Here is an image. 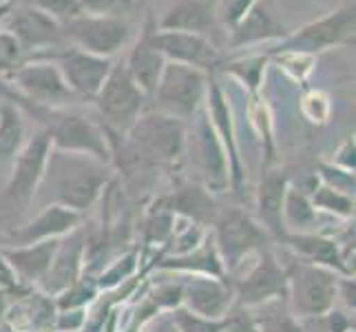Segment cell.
<instances>
[{
	"label": "cell",
	"instance_id": "4fadbf2b",
	"mask_svg": "<svg viewBox=\"0 0 356 332\" xmlns=\"http://www.w3.org/2000/svg\"><path fill=\"white\" fill-rule=\"evenodd\" d=\"M181 306L197 317L226 319L235 306V290L224 277L186 275L181 281Z\"/></svg>",
	"mask_w": 356,
	"mask_h": 332
},
{
	"label": "cell",
	"instance_id": "f546056e",
	"mask_svg": "<svg viewBox=\"0 0 356 332\" xmlns=\"http://www.w3.org/2000/svg\"><path fill=\"white\" fill-rule=\"evenodd\" d=\"M310 202L316 211H323V213L337 215L343 219L354 215V195L341 193L332 187H327V184H321L318 189H314Z\"/></svg>",
	"mask_w": 356,
	"mask_h": 332
},
{
	"label": "cell",
	"instance_id": "3957f363",
	"mask_svg": "<svg viewBox=\"0 0 356 332\" xmlns=\"http://www.w3.org/2000/svg\"><path fill=\"white\" fill-rule=\"evenodd\" d=\"M288 273V310L297 319H314L334 310L339 303V279L334 270L299 262Z\"/></svg>",
	"mask_w": 356,
	"mask_h": 332
},
{
	"label": "cell",
	"instance_id": "9c48e42d",
	"mask_svg": "<svg viewBox=\"0 0 356 332\" xmlns=\"http://www.w3.org/2000/svg\"><path fill=\"white\" fill-rule=\"evenodd\" d=\"M232 290L241 308H261L266 303L286 299L288 273L273 251L261 248L254 253V262L245 268V273L232 284Z\"/></svg>",
	"mask_w": 356,
	"mask_h": 332
},
{
	"label": "cell",
	"instance_id": "1f68e13d",
	"mask_svg": "<svg viewBox=\"0 0 356 332\" xmlns=\"http://www.w3.org/2000/svg\"><path fill=\"white\" fill-rule=\"evenodd\" d=\"M266 315L264 319H257V328H259V332H303L301 330V324L299 319L294 317L290 310L281 308L279 301H273V303H266Z\"/></svg>",
	"mask_w": 356,
	"mask_h": 332
},
{
	"label": "cell",
	"instance_id": "d6986e66",
	"mask_svg": "<svg viewBox=\"0 0 356 332\" xmlns=\"http://www.w3.org/2000/svg\"><path fill=\"white\" fill-rule=\"evenodd\" d=\"M195 142H197V162L204 175V189L211 193H222L230 184V164L224 151V144L219 140V133L213 122L204 116L197 120L195 127Z\"/></svg>",
	"mask_w": 356,
	"mask_h": 332
},
{
	"label": "cell",
	"instance_id": "7402d4cb",
	"mask_svg": "<svg viewBox=\"0 0 356 332\" xmlns=\"http://www.w3.org/2000/svg\"><path fill=\"white\" fill-rule=\"evenodd\" d=\"M58 244L60 239H49L27 246H5V248H0V255L5 257V262L14 270L20 284H38L54 262Z\"/></svg>",
	"mask_w": 356,
	"mask_h": 332
},
{
	"label": "cell",
	"instance_id": "603a6c76",
	"mask_svg": "<svg viewBox=\"0 0 356 332\" xmlns=\"http://www.w3.org/2000/svg\"><path fill=\"white\" fill-rule=\"evenodd\" d=\"M164 208L170 215H179L202 226L208 221H215L217 217L213 193L204 187H197V184H184V187L175 189L164 200Z\"/></svg>",
	"mask_w": 356,
	"mask_h": 332
},
{
	"label": "cell",
	"instance_id": "e0dca14e",
	"mask_svg": "<svg viewBox=\"0 0 356 332\" xmlns=\"http://www.w3.org/2000/svg\"><path fill=\"white\" fill-rule=\"evenodd\" d=\"M146 40L162 54L168 63H181L206 71L217 63V49L200 33L188 31H155L146 33Z\"/></svg>",
	"mask_w": 356,
	"mask_h": 332
},
{
	"label": "cell",
	"instance_id": "d590c367",
	"mask_svg": "<svg viewBox=\"0 0 356 332\" xmlns=\"http://www.w3.org/2000/svg\"><path fill=\"white\" fill-rule=\"evenodd\" d=\"M82 14L127 18L133 11V0H80Z\"/></svg>",
	"mask_w": 356,
	"mask_h": 332
},
{
	"label": "cell",
	"instance_id": "7c38bea8",
	"mask_svg": "<svg viewBox=\"0 0 356 332\" xmlns=\"http://www.w3.org/2000/svg\"><path fill=\"white\" fill-rule=\"evenodd\" d=\"M51 63H56L67 87L78 100H95L97 91L102 89V84L113 67L111 58L93 56L71 45L60 47V52L51 56Z\"/></svg>",
	"mask_w": 356,
	"mask_h": 332
},
{
	"label": "cell",
	"instance_id": "7a4b0ae2",
	"mask_svg": "<svg viewBox=\"0 0 356 332\" xmlns=\"http://www.w3.org/2000/svg\"><path fill=\"white\" fill-rule=\"evenodd\" d=\"M24 106L31 111L35 120L42 122V129L49 133L54 149L91 155L100 162L111 164V146H108L106 131L100 125H95L91 118L71 109H47L33 102Z\"/></svg>",
	"mask_w": 356,
	"mask_h": 332
},
{
	"label": "cell",
	"instance_id": "60d3db41",
	"mask_svg": "<svg viewBox=\"0 0 356 332\" xmlns=\"http://www.w3.org/2000/svg\"><path fill=\"white\" fill-rule=\"evenodd\" d=\"M142 332H177L173 319H170V315H162V317H153L149 326H144Z\"/></svg>",
	"mask_w": 356,
	"mask_h": 332
},
{
	"label": "cell",
	"instance_id": "277c9868",
	"mask_svg": "<svg viewBox=\"0 0 356 332\" xmlns=\"http://www.w3.org/2000/svg\"><path fill=\"white\" fill-rule=\"evenodd\" d=\"M127 142L142 159L153 166H168L179 159L184 142H186V125L184 120L149 111L129 129Z\"/></svg>",
	"mask_w": 356,
	"mask_h": 332
},
{
	"label": "cell",
	"instance_id": "ffe728a7",
	"mask_svg": "<svg viewBox=\"0 0 356 332\" xmlns=\"http://www.w3.org/2000/svg\"><path fill=\"white\" fill-rule=\"evenodd\" d=\"M284 244L292 251V255L299 262H308L323 266L327 270H334L337 275H350V268L346 264V257L337 239L318 235V232H290L284 237Z\"/></svg>",
	"mask_w": 356,
	"mask_h": 332
},
{
	"label": "cell",
	"instance_id": "83f0119b",
	"mask_svg": "<svg viewBox=\"0 0 356 332\" xmlns=\"http://www.w3.org/2000/svg\"><path fill=\"white\" fill-rule=\"evenodd\" d=\"M211 24V11L200 3H181L164 16L159 27L166 31H188L200 33Z\"/></svg>",
	"mask_w": 356,
	"mask_h": 332
},
{
	"label": "cell",
	"instance_id": "ba28073f",
	"mask_svg": "<svg viewBox=\"0 0 356 332\" xmlns=\"http://www.w3.org/2000/svg\"><path fill=\"white\" fill-rule=\"evenodd\" d=\"M49 153H51V140H49V133L44 129L29 135L24 146L14 157V162H11V173L3 189V202L14 208L33 204V198L44 175Z\"/></svg>",
	"mask_w": 356,
	"mask_h": 332
},
{
	"label": "cell",
	"instance_id": "44dd1931",
	"mask_svg": "<svg viewBox=\"0 0 356 332\" xmlns=\"http://www.w3.org/2000/svg\"><path fill=\"white\" fill-rule=\"evenodd\" d=\"M288 175L284 171H268L257 191V221L266 228L270 237L284 239V198L288 191Z\"/></svg>",
	"mask_w": 356,
	"mask_h": 332
},
{
	"label": "cell",
	"instance_id": "8992f818",
	"mask_svg": "<svg viewBox=\"0 0 356 332\" xmlns=\"http://www.w3.org/2000/svg\"><path fill=\"white\" fill-rule=\"evenodd\" d=\"M206 71L181 63H168L166 60V67L162 76H159L151 97L155 100V111H159V113L186 120L197 113L200 104L206 97Z\"/></svg>",
	"mask_w": 356,
	"mask_h": 332
},
{
	"label": "cell",
	"instance_id": "5b68a950",
	"mask_svg": "<svg viewBox=\"0 0 356 332\" xmlns=\"http://www.w3.org/2000/svg\"><path fill=\"white\" fill-rule=\"evenodd\" d=\"M213 224L215 230L211 232V237L219 253V260H222L228 273L243 266L248 257L259 253L261 248H268L270 244V235L266 228L241 208L217 211Z\"/></svg>",
	"mask_w": 356,
	"mask_h": 332
},
{
	"label": "cell",
	"instance_id": "484cf974",
	"mask_svg": "<svg viewBox=\"0 0 356 332\" xmlns=\"http://www.w3.org/2000/svg\"><path fill=\"white\" fill-rule=\"evenodd\" d=\"M27 120L18 104H0V162H14V157L27 142Z\"/></svg>",
	"mask_w": 356,
	"mask_h": 332
},
{
	"label": "cell",
	"instance_id": "e575fe53",
	"mask_svg": "<svg viewBox=\"0 0 356 332\" xmlns=\"http://www.w3.org/2000/svg\"><path fill=\"white\" fill-rule=\"evenodd\" d=\"M135 262H138V255H135V253H129L124 257H120L118 262L111 264V268L104 270V273L100 275V279H95L97 286L104 288V290L118 288L122 281H127V277H131L135 273Z\"/></svg>",
	"mask_w": 356,
	"mask_h": 332
},
{
	"label": "cell",
	"instance_id": "836d02e7",
	"mask_svg": "<svg viewBox=\"0 0 356 332\" xmlns=\"http://www.w3.org/2000/svg\"><path fill=\"white\" fill-rule=\"evenodd\" d=\"M20 3L38 9L47 16H51L60 24H67L69 20H73L76 16L82 14L80 0H20Z\"/></svg>",
	"mask_w": 356,
	"mask_h": 332
},
{
	"label": "cell",
	"instance_id": "5bb4252c",
	"mask_svg": "<svg viewBox=\"0 0 356 332\" xmlns=\"http://www.w3.org/2000/svg\"><path fill=\"white\" fill-rule=\"evenodd\" d=\"M7 31L14 35L22 52L58 49V47H65V42H67L63 24L24 3H20L14 9H9Z\"/></svg>",
	"mask_w": 356,
	"mask_h": 332
},
{
	"label": "cell",
	"instance_id": "ab89813d",
	"mask_svg": "<svg viewBox=\"0 0 356 332\" xmlns=\"http://www.w3.org/2000/svg\"><path fill=\"white\" fill-rule=\"evenodd\" d=\"M257 5V0H230V3L226 5V20L237 24L245 14H248V9Z\"/></svg>",
	"mask_w": 356,
	"mask_h": 332
},
{
	"label": "cell",
	"instance_id": "4316f807",
	"mask_svg": "<svg viewBox=\"0 0 356 332\" xmlns=\"http://www.w3.org/2000/svg\"><path fill=\"white\" fill-rule=\"evenodd\" d=\"M318 219V211L312 206L310 198L299 189L288 187L284 198V228L290 232H312V226Z\"/></svg>",
	"mask_w": 356,
	"mask_h": 332
},
{
	"label": "cell",
	"instance_id": "9a60e30c",
	"mask_svg": "<svg viewBox=\"0 0 356 332\" xmlns=\"http://www.w3.org/2000/svg\"><path fill=\"white\" fill-rule=\"evenodd\" d=\"M84 260H87V237H84V230L80 226L60 239L51 266H49L47 275L38 281L42 294L58 297L71 284H76L82 277Z\"/></svg>",
	"mask_w": 356,
	"mask_h": 332
},
{
	"label": "cell",
	"instance_id": "f35d334b",
	"mask_svg": "<svg viewBox=\"0 0 356 332\" xmlns=\"http://www.w3.org/2000/svg\"><path fill=\"white\" fill-rule=\"evenodd\" d=\"M224 332H259V328H257L254 317L248 310H239L228 315V324Z\"/></svg>",
	"mask_w": 356,
	"mask_h": 332
},
{
	"label": "cell",
	"instance_id": "cb8c5ba5",
	"mask_svg": "<svg viewBox=\"0 0 356 332\" xmlns=\"http://www.w3.org/2000/svg\"><path fill=\"white\" fill-rule=\"evenodd\" d=\"M124 67L129 71V76L133 78V82L140 87V91L146 97H151L157 87V80L166 67V58L159 54L155 47H151V42L146 40V35H142L129 52Z\"/></svg>",
	"mask_w": 356,
	"mask_h": 332
},
{
	"label": "cell",
	"instance_id": "52a82bcc",
	"mask_svg": "<svg viewBox=\"0 0 356 332\" xmlns=\"http://www.w3.org/2000/svg\"><path fill=\"white\" fill-rule=\"evenodd\" d=\"M146 97L133 82L124 65H113L102 89L95 95L97 113L104 120L106 133L127 135L146 109Z\"/></svg>",
	"mask_w": 356,
	"mask_h": 332
},
{
	"label": "cell",
	"instance_id": "8d00e7d4",
	"mask_svg": "<svg viewBox=\"0 0 356 332\" xmlns=\"http://www.w3.org/2000/svg\"><path fill=\"white\" fill-rule=\"evenodd\" d=\"M22 49L16 42V38L7 29L0 31V71L3 73H14L24 60H22Z\"/></svg>",
	"mask_w": 356,
	"mask_h": 332
},
{
	"label": "cell",
	"instance_id": "30bf717a",
	"mask_svg": "<svg viewBox=\"0 0 356 332\" xmlns=\"http://www.w3.org/2000/svg\"><path fill=\"white\" fill-rule=\"evenodd\" d=\"M11 82L18 91V97L47 109H71L80 102L71 93L63 73L51 60H31L22 63L14 73Z\"/></svg>",
	"mask_w": 356,
	"mask_h": 332
},
{
	"label": "cell",
	"instance_id": "4dcf8cb0",
	"mask_svg": "<svg viewBox=\"0 0 356 332\" xmlns=\"http://www.w3.org/2000/svg\"><path fill=\"white\" fill-rule=\"evenodd\" d=\"M97 281L91 277H80L76 284H71L56 297V310H73V308H87L97 299Z\"/></svg>",
	"mask_w": 356,
	"mask_h": 332
},
{
	"label": "cell",
	"instance_id": "ac0fdd59",
	"mask_svg": "<svg viewBox=\"0 0 356 332\" xmlns=\"http://www.w3.org/2000/svg\"><path fill=\"white\" fill-rule=\"evenodd\" d=\"M352 35H354V7H348L323 20L308 24V27H303L299 33H294L288 40H284V45L279 49L294 54L318 52V49L350 40Z\"/></svg>",
	"mask_w": 356,
	"mask_h": 332
},
{
	"label": "cell",
	"instance_id": "f1b7e54d",
	"mask_svg": "<svg viewBox=\"0 0 356 332\" xmlns=\"http://www.w3.org/2000/svg\"><path fill=\"white\" fill-rule=\"evenodd\" d=\"M235 31V42L245 45V42H254V40H264V38H273V35H281L284 29L273 20V16L268 11H261L257 5H252L237 24Z\"/></svg>",
	"mask_w": 356,
	"mask_h": 332
},
{
	"label": "cell",
	"instance_id": "2e32d148",
	"mask_svg": "<svg viewBox=\"0 0 356 332\" xmlns=\"http://www.w3.org/2000/svg\"><path fill=\"white\" fill-rule=\"evenodd\" d=\"M82 219L84 215L78 211H71V208L58 204H47L29 221H24L22 226L9 232L7 246H27L49 239H63L69 232L80 228Z\"/></svg>",
	"mask_w": 356,
	"mask_h": 332
},
{
	"label": "cell",
	"instance_id": "8fae6325",
	"mask_svg": "<svg viewBox=\"0 0 356 332\" xmlns=\"http://www.w3.org/2000/svg\"><path fill=\"white\" fill-rule=\"evenodd\" d=\"M63 31L65 40L71 47H78L82 52L100 58H113L129 42L131 22L115 16L80 14L63 24Z\"/></svg>",
	"mask_w": 356,
	"mask_h": 332
},
{
	"label": "cell",
	"instance_id": "d4e9b609",
	"mask_svg": "<svg viewBox=\"0 0 356 332\" xmlns=\"http://www.w3.org/2000/svg\"><path fill=\"white\" fill-rule=\"evenodd\" d=\"M162 270H177L184 275H211V277H224L226 268L219 260V253L213 244V237L208 235L197 248L186 253V255H177L170 257V260L162 262L159 266Z\"/></svg>",
	"mask_w": 356,
	"mask_h": 332
},
{
	"label": "cell",
	"instance_id": "d6a6232c",
	"mask_svg": "<svg viewBox=\"0 0 356 332\" xmlns=\"http://www.w3.org/2000/svg\"><path fill=\"white\" fill-rule=\"evenodd\" d=\"M170 319L177 328V332H224L228 317L226 319H206V317H197L191 310H186L184 306L170 310Z\"/></svg>",
	"mask_w": 356,
	"mask_h": 332
},
{
	"label": "cell",
	"instance_id": "74e56055",
	"mask_svg": "<svg viewBox=\"0 0 356 332\" xmlns=\"http://www.w3.org/2000/svg\"><path fill=\"white\" fill-rule=\"evenodd\" d=\"M89 313L87 308H73V310H58L56 315V328L58 332H80L87 326Z\"/></svg>",
	"mask_w": 356,
	"mask_h": 332
},
{
	"label": "cell",
	"instance_id": "6da1fadb",
	"mask_svg": "<svg viewBox=\"0 0 356 332\" xmlns=\"http://www.w3.org/2000/svg\"><path fill=\"white\" fill-rule=\"evenodd\" d=\"M108 182H111V164L91 155L58 151L51 146L33 204H58L84 215L100 200Z\"/></svg>",
	"mask_w": 356,
	"mask_h": 332
}]
</instances>
